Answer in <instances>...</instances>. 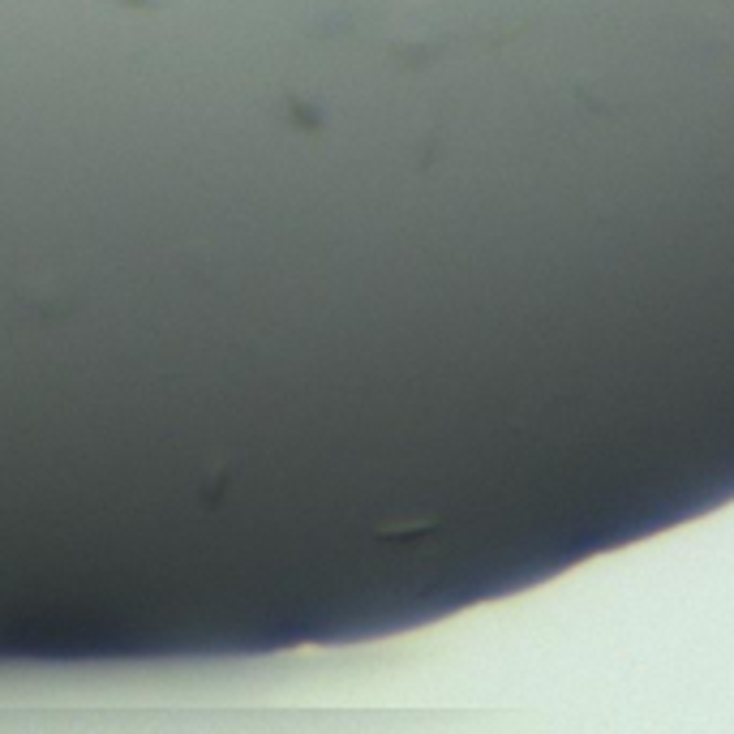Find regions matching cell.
<instances>
[{"label": "cell", "instance_id": "obj_1", "mask_svg": "<svg viewBox=\"0 0 734 734\" xmlns=\"http://www.w3.org/2000/svg\"><path fill=\"white\" fill-rule=\"evenodd\" d=\"M116 4H125V9H159V4H168V0H116Z\"/></svg>", "mask_w": 734, "mask_h": 734}]
</instances>
